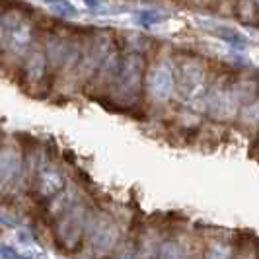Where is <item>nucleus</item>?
I'll return each instance as SVG.
<instances>
[{
  "instance_id": "f257e3e1",
  "label": "nucleus",
  "mask_w": 259,
  "mask_h": 259,
  "mask_svg": "<svg viewBox=\"0 0 259 259\" xmlns=\"http://www.w3.org/2000/svg\"><path fill=\"white\" fill-rule=\"evenodd\" d=\"M244 94L246 92H244V84L242 82H236L232 86L219 88L217 94L208 100V107H210L212 115L219 117V119H226V117L234 115L240 109Z\"/></svg>"
},
{
  "instance_id": "f03ea898",
  "label": "nucleus",
  "mask_w": 259,
  "mask_h": 259,
  "mask_svg": "<svg viewBox=\"0 0 259 259\" xmlns=\"http://www.w3.org/2000/svg\"><path fill=\"white\" fill-rule=\"evenodd\" d=\"M141 86V57L129 55L123 63L121 74L115 82V92L119 98H135Z\"/></svg>"
},
{
  "instance_id": "7ed1b4c3",
  "label": "nucleus",
  "mask_w": 259,
  "mask_h": 259,
  "mask_svg": "<svg viewBox=\"0 0 259 259\" xmlns=\"http://www.w3.org/2000/svg\"><path fill=\"white\" fill-rule=\"evenodd\" d=\"M205 82V70L197 63H185L182 68V88L187 92H195L203 88Z\"/></svg>"
},
{
  "instance_id": "20e7f679",
  "label": "nucleus",
  "mask_w": 259,
  "mask_h": 259,
  "mask_svg": "<svg viewBox=\"0 0 259 259\" xmlns=\"http://www.w3.org/2000/svg\"><path fill=\"white\" fill-rule=\"evenodd\" d=\"M150 88L152 92H156L154 96L160 98V96H168L169 90H171V72L168 70L166 65L156 66L152 70V76H150Z\"/></svg>"
},
{
  "instance_id": "39448f33",
  "label": "nucleus",
  "mask_w": 259,
  "mask_h": 259,
  "mask_svg": "<svg viewBox=\"0 0 259 259\" xmlns=\"http://www.w3.org/2000/svg\"><path fill=\"white\" fill-rule=\"evenodd\" d=\"M45 63H47V59H45V53L43 51H33L29 57H27V63H26V78L27 82H31V84H37L39 80L43 78L45 74Z\"/></svg>"
},
{
  "instance_id": "423d86ee",
  "label": "nucleus",
  "mask_w": 259,
  "mask_h": 259,
  "mask_svg": "<svg viewBox=\"0 0 259 259\" xmlns=\"http://www.w3.org/2000/svg\"><path fill=\"white\" fill-rule=\"evenodd\" d=\"M242 119L247 125H259V98L242 109Z\"/></svg>"
},
{
  "instance_id": "0eeeda50",
  "label": "nucleus",
  "mask_w": 259,
  "mask_h": 259,
  "mask_svg": "<svg viewBox=\"0 0 259 259\" xmlns=\"http://www.w3.org/2000/svg\"><path fill=\"white\" fill-rule=\"evenodd\" d=\"M257 6H259V0H257Z\"/></svg>"
}]
</instances>
